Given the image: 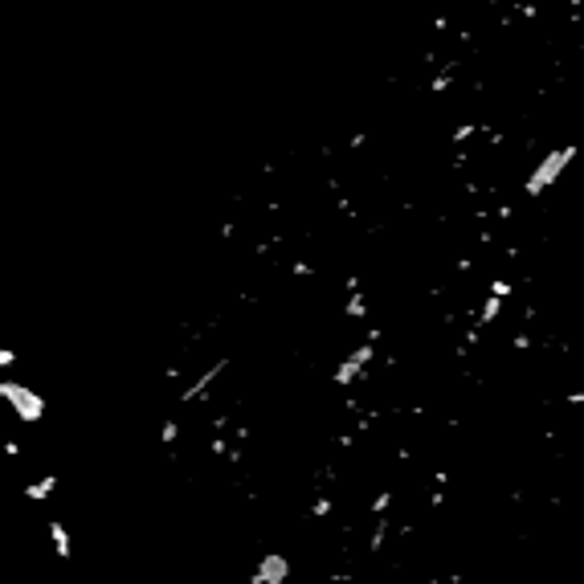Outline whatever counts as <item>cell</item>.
Masks as SVG:
<instances>
[{
    "label": "cell",
    "mask_w": 584,
    "mask_h": 584,
    "mask_svg": "<svg viewBox=\"0 0 584 584\" xmlns=\"http://www.w3.org/2000/svg\"><path fill=\"white\" fill-rule=\"evenodd\" d=\"M286 576H290V560L270 552L258 564V572H249V584H274V581H286Z\"/></svg>",
    "instance_id": "7a4b0ae2"
},
{
    "label": "cell",
    "mask_w": 584,
    "mask_h": 584,
    "mask_svg": "<svg viewBox=\"0 0 584 584\" xmlns=\"http://www.w3.org/2000/svg\"><path fill=\"white\" fill-rule=\"evenodd\" d=\"M4 397L13 400V409H17L25 421H37V417H41V397L29 393L25 384H8V380H4Z\"/></svg>",
    "instance_id": "6da1fadb"
}]
</instances>
